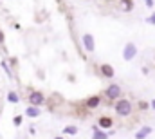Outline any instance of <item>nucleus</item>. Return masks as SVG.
<instances>
[{"mask_svg": "<svg viewBox=\"0 0 155 139\" xmlns=\"http://www.w3.org/2000/svg\"><path fill=\"white\" fill-rule=\"evenodd\" d=\"M150 107H152V108L155 110V100H152V101H150Z\"/></svg>", "mask_w": 155, "mask_h": 139, "instance_id": "21", "label": "nucleus"}, {"mask_svg": "<svg viewBox=\"0 0 155 139\" xmlns=\"http://www.w3.org/2000/svg\"><path fill=\"white\" fill-rule=\"evenodd\" d=\"M63 134H69V136H74V134H78V127H72V125H69V127H65V128H63Z\"/></svg>", "mask_w": 155, "mask_h": 139, "instance_id": "14", "label": "nucleus"}, {"mask_svg": "<svg viewBox=\"0 0 155 139\" xmlns=\"http://www.w3.org/2000/svg\"><path fill=\"white\" fill-rule=\"evenodd\" d=\"M83 47H85V51H88V53H94V49H96L94 36L88 35V33H85V35H83Z\"/></svg>", "mask_w": 155, "mask_h": 139, "instance_id": "5", "label": "nucleus"}, {"mask_svg": "<svg viewBox=\"0 0 155 139\" xmlns=\"http://www.w3.org/2000/svg\"><path fill=\"white\" fill-rule=\"evenodd\" d=\"M121 87L117 85V83H110L108 87H107V90H105V96H107V100H112V101H117V100H121Z\"/></svg>", "mask_w": 155, "mask_h": 139, "instance_id": "2", "label": "nucleus"}, {"mask_svg": "<svg viewBox=\"0 0 155 139\" xmlns=\"http://www.w3.org/2000/svg\"><path fill=\"white\" fill-rule=\"evenodd\" d=\"M25 114H27L29 117H38V116H40V108L31 105V107H27V108H25Z\"/></svg>", "mask_w": 155, "mask_h": 139, "instance_id": "12", "label": "nucleus"}, {"mask_svg": "<svg viewBox=\"0 0 155 139\" xmlns=\"http://www.w3.org/2000/svg\"><path fill=\"white\" fill-rule=\"evenodd\" d=\"M132 101L130 100H126V98H121V100H117L116 101V107H114V110H116L117 116H121V117H128L130 114H132Z\"/></svg>", "mask_w": 155, "mask_h": 139, "instance_id": "1", "label": "nucleus"}, {"mask_svg": "<svg viewBox=\"0 0 155 139\" xmlns=\"http://www.w3.org/2000/svg\"><path fill=\"white\" fill-rule=\"evenodd\" d=\"M5 42V35H4V31L0 29V43H4Z\"/></svg>", "mask_w": 155, "mask_h": 139, "instance_id": "20", "label": "nucleus"}, {"mask_svg": "<svg viewBox=\"0 0 155 139\" xmlns=\"http://www.w3.org/2000/svg\"><path fill=\"white\" fill-rule=\"evenodd\" d=\"M146 22H148L150 25H155V13H152V16H148V18H146Z\"/></svg>", "mask_w": 155, "mask_h": 139, "instance_id": "17", "label": "nucleus"}, {"mask_svg": "<svg viewBox=\"0 0 155 139\" xmlns=\"http://www.w3.org/2000/svg\"><path fill=\"white\" fill-rule=\"evenodd\" d=\"M92 130H94V136H92V139H108L110 136H112V134H107V132H101L97 125H96V127H94Z\"/></svg>", "mask_w": 155, "mask_h": 139, "instance_id": "8", "label": "nucleus"}, {"mask_svg": "<svg viewBox=\"0 0 155 139\" xmlns=\"http://www.w3.org/2000/svg\"><path fill=\"white\" fill-rule=\"evenodd\" d=\"M7 101H9V103H20V96H18V92L11 90V92L7 94Z\"/></svg>", "mask_w": 155, "mask_h": 139, "instance_id": "13", "label": "nucleus"}, {"mask_svg": "<svg viewBox=\"0 0 155 139\" xmlns=\"http://www.w3.org/2000/svg\"><path fill=\"white\" fill-rule=\"evenodd\" d=\"M119 2H121V0H119Z\"/></svg>", "mask_w": 155, "mask_h": 139, "instance_id": "23", "label": "nucleus"}, {"mask_svg": "<svg viewBox=\"0 0 155 139\" xmlns=\"http://www.w3.org/2000/svg\"><path fill=\"white\" fill-rule=\"evenodd\" d=\"M22 121H24V117H22V116H15V117H13V125H15V127H20V125H22Z\"/></svg>", "mask_w": 155, "mask_h": 139, "instance_id": "16", "label": "nucleus"}, {"mask_svg": "<svg viewBox=\"0 0 155 139\" xmlns=\"http://www.w3.org/2000/svg\"><path fill=\"white\" fill-rule=\"evenodd\" d=\"M150 134H152V127H143L141 130L135 132V139H144L146 136H150Z\"/></svg>", "mask_w": 155, "mask_h": 139, "instance_id": "9", "label": "nucleus"}, {"mask_svg": "<svg viewBox=\"0 0 155 139\" xmlns=\"http://www.w3.org/2000/svg\"><path fill=\"white\" fill-rule=\"evenodd\" d=\"M54 139H63V137H60V136H58V137H54Z\"/></svg>", "mask_w": 155, "mask_h": 139, "instance_id": "22", "label": "nucleus"}, {"mask_svg": "<svg viewBox=\"0 0 155 139\" xmlns=\"http://www.w3.org/2000/svg\"><path fill=\"white\" fill-rule=\"evenodd\" d=\"M0 67L5 70V74H7L9 78H13V72H11V69H9V65H7V62H5V60H2V62H0Z\"/></svg>", "mask_w": 155, "mask_h": 139, "instance_id": "15", "label": "nucleus"}, {"mask_svg": "<svg viewBox=\"0 0 155 139\" xmlns=\"http://www.w3.org/2000/svg\"><path fill=\"white\" fill-rule=\"evenodd\" d=\"M101 105V98L99 96H90L88 100H87V107L88 108H97Z\"/></svg>", "mask_w": 155, "mask_h": 139, "instance_id": "7", "label": "nucleus"}, {"mask_svg": "<svg viewBox=\"0 0 155 139\" xmlns=\"http://www.w3.org/2000/svg\"><path fill=\"white\" fill-rule=\"evenodd\" d=\"M112 125H114V121H112V117H108V116H101L99 117V123H97V127L99 128H112Z\"/></svg>", "mask_w": 155, "mask_h": 139, "instance_id": "6", "label": "nucleus"}, {"mask_svg": "<svg viewBox=\"0 0 155 139\" xmlns=\"http://www.w3.org/2000/svg\"><path fill=\"white\" fill-rule=\"evenodd\" d=\"M135 56H137V45H135L134 42H128V43L124 45V49H123V58H124L126 62H132Z\"/></svg>", "mask_w": 155, "mask_h": 139, "instance_id": "3", "label": "nucleus"}, {"mask_svg": "<svg viewBox=\"0 0 155 139\" xmlns=\"http://www.w3.org/2000/svg\"><path fill=\"white\" fill-rule=\"evenodd\" d=\"M148 107H150V103H146V101H139V108H141V110H146Z\"/></svg>", "mask_w": 155, "mask_h": 139, "instance_id": "18", "label": "nucleus"}, {"mask_svg": "<svg viewBox=\"0 0 155 139\" xmlns=\"http://www.w3.org/2000/svg\"><path fill=\"white\" fill-rule=\"evenodd\" d=\"M144 4H146V7H153V5H155L153 0H144Z\"/></svg>", "mask_w": 155, "mask_h": 139, "instance_id": "19", "label": "nucleus"}, {"mask_svg": "<svg viewBox=\"0 0 155 139\" xmlns=\"http://www.w3.org/2000/svg\"><path fill=\"white\" fill-rule=\"evenodd\" d=\"M119 4H121V9H123L124 13H130V11L134 9V0H121Z\"/></svg>", "mask_w": 155, "mask_h": 139, "instance_id": "11", "label": "nucleus"}, {"mask_svg": "<svg viewBox=\"0 0 155 139\" xmlns=\"http://www.w3.org/2000/svg\"><path fill=\"white\" fill-rule=\"evenodd\" d=\"M43 101H45V96H43V92L35 90V92H31V94H29V103L33 105V107H40Z\"/></svg>", "mask_w": 155, "mask_h": 139, "instance_id": "4", "label": "nucleus"}, {"mask_svg": "<svg viewBox=\"0 0 155 139\" xmlns=\"http://www.w3.org/2000/svg\"><path fill=\"white\" fill-rule=\"evenodd\" d=\"M101 72H103V76H107V78H114V67L112 65H108V63H103L101 65Z\"/></svg>", "mask_w": 155, "mask_h": 139, "instance_id": "10", "label": "nucleus"}]
</instances>
